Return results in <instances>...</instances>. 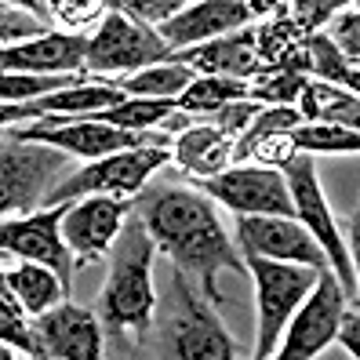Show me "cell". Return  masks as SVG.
<instances>
[{
    "label": "cell",
    "instance_id": "obj_18",
    "mask_svg": "<svg viewBox=\"0 0 360 360\" xmlns=\"http://www.w3.org/2000/svg\"><path fill=\"white\" fill-rule=\"evenodd\" d=\"M102 316L91 309L73 306V302H58L55 309L37 316V331L44 338L48 356L58 360H98L102 356Z\"/></svg>",
    "mask_w": 360,
    "mask_h": 360
},
{
    "label": "cell",
    "instance_id": "obj_34",
    "mask_svg": "<svg viewBox=\"0 0 360 360\" xmlns=\"http://www.w3.org/2000/svg\"><path fill=\"white\" fill-rule=\"evenodd\" d=\"M338 342L346 346L349 356L360 360V313H342V324H338Z\"/></svg>",
    "mask_w": 360,
    "mask_h": 360
},
{
    "label": "cell",
    "instance_id": "obj_31",
    "mask_svg": "<svg viewBox=\"0 0 360 360\" xmlns=\"http://www.w3.org/2000/svg\"><path fill=\"white\" fill-rule=\"evenodd\" d=\"M346 4L349 0H291V15H295V26H299L302 33H316Z\"/></svg>",
    "mask_w": 360,
    "mask_h": 360
},
{
    "label": "cell",
    "instance_id": "obj_22",
    "mask_svg": "<svg viewBox=\"0 0 360 360\" xmlns=\"http://www.w3.org/2000/svg\"><path fill=\"white\" fill-rule=\"evenodd\" d=\"M299 105H302L306 120H331V124H346V128L360 131V95L342 88V84H328V80L309 77Z\"/></svg>",
    "mask_w": 360,
    "mask_h": 360
},
{
    "label": "cell",
    "instance_id": "obj_17",
    "mask_svg": "<svg viewBox=\"0 0 360 360\" xmlns=\"http://www.w3.org/2000/svg\"><path fill=\"white\" fill-rule=\"evenodd\" d=\"M88 44L84 33H58L48 30L44 37L22 40V44H4L0 66L4 73H80L88 66Z\"/></svg>",
    "mask_w": 360,
    "mask_h": 360
},
{
    "label": "cell",
    "instance_id": "obj_16",
    "mask_svg": "<svg viewBox=\"0 0 360 360\" xmlns=\"http://www.w3.org/2000/svg\"><path fill=\"white\" fill-rule=\"evenodd\" d=\"M251 18H255V11H251L248 0H197V4H186L182 11H175L157 30L172 48H193L233 30H244Z\"/></svg>",
    "mask_w": 360,
    "mask_h": 360
},
{
    "label": "cell",
    "instance_id": "obj_10",
    "mask_svg": "<svg viewBox=\"0 0 360 360\" xmlns=\"http://www.w3.org/2000/svg\"><path fill=\"white\" fill-rule=\"evenodd\" d=\"M70 204L73 200L48 204L40 211H30V215H4V226H0L4 255L51 266L62 277V284H66V291H73V266H77V255L66 240V233H62V219H66Z\"/></svg>",
    "mask_w": 360,
    "mask_h": 360
},
{
    "label": "cell",
    "instance_id": "obj_14",
    "mask_svg": "<svg viewBox=\"0 0 360 360\" xmlns=\"http://www.w3.org/2000/svg\"><path fill=\"white\" fill-rule=\"evenodd\" d=\"M128 215H131V204L124 197L95 193V197L73 200L66 219H62V233H66V240L77 255V266H88L102 255H110Z\"/></svg>",
    "mask_w": 360,
    "mask_h": 360
},
{
    "label": "cell",
    "instance_id": "obj_11",
    "mask_svg": "<svg viewBox=\"0 0 360 360\" xmlns=\"http://www.w3.org/2000/svg\"><path fill=\"white\" fill-rule=\"evenodd\" d=\"M346 288L335 277V269L324 266L321 277H316V288L306 295V302L295 309L291 324L281 335L277 356L281 360H313L321 349H328L338 338V324H342L346 313Z\"/></svg>",
    "mask_w": 360,
    "mask_h": 360
},
{
    "label": "cell",
    "instance_id": "obj_9",
    "mask_svg": "<svg viewBox=\"0 0 360 360\" xmlns=\"http://www.w3.org/2000/svg\"><path fill=\"white\" fill-rule=\"evenodd\" d=\"M288 186H291V200H295V219H299L316 240L321 248L328 251V262L335 269V277L342 281L346 295L349 299H360V284H356V269H353V259H349V248L342 240V233H338L335 219H331V204L324 200V189L316 182V167H313V157L299 150L288 167Z\"/></svg>",
    "mask_w": 360,
    "mask_h": 360
},
{
    "label": "cell",
    "instance_id": "obj_33",
    "mask_svg": "<svg viewBox=\"0 0 360 360\" xmlns=\"http://www.w3.org/2000/svg\"><path fill=\"white\" fill-rule=\"evenodd\" d=\"M120 8L131 11L135 18H142V22L160 26V22H167L175 11L186 8V0H120Z\"/></svg>",
    "mask_w": 360,
    "mask_h": 360
},
{
    "label": "cell",
    "instance_id": "obj_27",
    "mask_svg": "<svg viewBox=\"0 0 360 360\" xmlns=\"http://www.w3.org/2000/svg\"><path fill=\"white\" fill-rule=\"evenodd\" d=\"M302 153H360V131L331 120H306L291 131Z\"/></svg>",
    "mask_w": 360,
    "mask_h": 360
},
{
    "label": "cell",
    "instance_id": "obj_12",
    "mask_svg": "<svg viewBox=\"0 0 360 360\" xmlns=\"http://www.w3.org/2000/svg\"><path fill=\"white\" fill-rule=\"evenodd\" d=\"M18 139H37V142H51L70 150L73 157L84 160H98V157H110L120 150H131V146H172L164 131H131V128H117L110 120H70V117H44V120H33L26 128H11Z\"/></svg>",
    "mask_w": 360,
    "mask_h": 360
},
{
    "label": "cell",
    "instance_id": "obj_3",
    "mask_svg": "<svg viewBox=\"0 0 360 360\" xmlns=\"http://www.w3.org/2000/svg\"><path fill=\"white\" fill-rule=\"evenodd\" d=\"M70 175V150L4 131V146H0V207H4V215L40 211V204H48V197L55 193V186Z\"/></svg>",
    "mask_w": 360,
    "mask_h": 360
},
{
    "label": "cell",
    "instance_id": "obj_19",
    "mask_svg": "<svg viewBox=\"0 0 360 360\" xmlns=\"http://www.w3.org/2000/svg\"><path fill=\"white\" fill-rule=\"evenodd\" d=\"M172 58L189 62L197 73H215V77H240V80H255L262 66V51H259V30H233L226 37L204 40V44L182 48V55L172 51Z\"/></svg>",
    "mask_w": 360,
    "mask_h": 360
},
{
    "label": "cell",
    "instance_id": "obj_1",
    "mask_svg": "<svg viewBox=\"0 0 360 360\" xmlns=\"http://www.w3.org/2000/svg\"><path fill=\"white\" fill-rule=\"evenodd\" d=\"M142 222L150 229V237L164 251L172 266L189 273L200 291L211 302H219L215 273L233 269L237 277L248 273V262L237 255L222 219L215 215V204L200 189H179L164 186L142 197Z\"/></svg>",
    "mask_w": 360,
    "mask_h": 360
},
{
    "label": "cell",
    "instance_id": "obj_15",
    "mask_svg": "<svg viewBox=\"0 0 360 360\" xmlns=\"http://www.w3.org/2000/svg\"><path fill=\"white\" fill-rule=\"evenodd\" d=\"M124 98H128V91L120 84L80 80V84H70V88L51 91V95H40L33 102H4L0 120L15 124V120H44V117H95Z\"/></svg>",
    "mask_w": 360,
    "mask_h": 360
},
{
    "label": "cell",
    "instance_id": "obj_6",
    "mask_svg": "<svg viewBox=\"0 0 360 360\" xmlns=\"http://www.w3.org/2000/svg\"><path fill=\"white\" fill-rule=\"evenodd\" d=\"M172 44L164 40V33L150 22L135 18L131 11H110L102 15L98 30L91 33L88 44V73L95 77H113V73H139L153 62L172 58Z\"/></svg>",
    "mask_w": 360,
    "mask_h": 360
},
{
    "label": "cell",
    "instance_id": "obj_20",
    "mask_svg": "<svg viewBox=\"0 0 360 360\" xmlns=\"http://www.w3.org/2000/svg\"><path fill=\"white\" fill-rule=\"evenodd\" d=\"M172 160L193 179L222 175L226 167L237 164V135L226 131L222 124H189L172 142Z\"/></svg>",
    "mask_w": 360,
    "mask_h": 360
},
{
    "label": "cell",
    "instance_id": "obj_28",
    "mask_svg": "<svg viewBox=\"0 0 360 360\" xmlns=\"http://www.w3.org/2000/svg\"><path fill=\"white\" fill-rule=\"evenodd\" d=\"M306 73L299 70H288V66H273V70H262L251 84V98L262 102V105H295L302 98V88H306Z\"/></svg>",
    "mask_w": 360,
    "mask_h": 360
},
{
    "label": "cell",
    "instance_id": "obj_37",
    "mask_svg": "<svg viewBox=\"0 0 360 360\" xmlns=\"http://www.w3.org/2000/svg\"><path fill=\"white\" fill-rule=\"evenodd\" d=\"M342 88H349V91H356V95H360V70H349V73H346Z\"/></svg>",
    "mask_w": 360,
    "mask_h": 360
},
{
    "label": "cell",
    "instance_id": "obj_23",
    "mask_svg": "<svg viewBox=\"0 0 360 360\" xmlns=\"http://www.w3.org/2000/svg\"><path fill=\"white\" fill-rule=\"evenodd\" d=\"M197 77L200 73L189 62L164 58V62H153V66H146L139 73H128L120 80V88L128 95H139V98H179Z\"/></svg>",
    "mask_w": 360,
    "mask_h": 360
},
{
    "label": "cell",
    "instance_id": "obj_13",
    "mask_svg": "<svg viewBox=\"0 0 360 360\" xmlns=\"http://www.w3.org/2000/svg\"><path fill=\"white\" fill-rule=\"evenodd\" d=\"M237 244L244 255H266L302 266H331L321 240L295 215H237Z\"/></svg>",
    "mask_w": 360,
    "mask_h": 360
},
{
    "label": "cell",
    "instance_id": "obj_30",
    "mask_svg": "<svg viewBox=\"0 0 360 360\" xmlns=\"http://www.w3.org/2000/svg\"><path fill=\"white\" fill-rule=\"evenodd\" d=\"M51 30V22H44L37 11L18 8V4H4V15H0V37L4 44H22V40L44 37Z\"/></svg>",
    "mask_w": 360,
    "mask_h": 360
},
{
    "label": "cell",
    "instance_id": "obj_25",
    "mask_svg": "<svg viewBox=\"0 0 360 360\" xmlns=\"http://www.w3.org/2000/svg\"><path fill=\"white\" fill-rule=\"evenodd\" d=\"M22 309H26V306L18 302V295L4 284V291H0V338H4V346L22 349V353L33 356V360H48L44 338H40L37 324L22 316Z\"/></svg>",
    "mask_w": 360,
    "mask_h": 360
},
{
    "label": "cell",
    "instance_id": "obj_21",
    "mask_svg": "<svg viewBox=\"0 0 360 360\" xmlns=\"http://www.w3.org/2000/svg\"><path fill=\"white\" fill-rule=\"evenodd\" d=\"M4 284L18 295V302L26 306L30 316H40V313L55 309L62 299H70V291H66L58 273L44 262H30V259H22L18 266H8Z\"/></svg>",
    "mask_w": 360,
    "mask_h": 360
},
{
    "label": "cell",
    "instance_id": "obj_36",
    "mask_svg": "<svg viewBox=\"0 0 360 360\" xmlns=\"http://www.w3.org/2000/svg\"><path fill=\"white\" fill-rule=\"evenodd\" d=\"M4 4H18V8H30V11H37L40 18H44V22H51V4L48 0H4Z\"/></svg>",
    "mask_w": 360,
    "mask_h": 360
},
{
    "label": "cell",
    "instance_id": "obj_24",
    "mask_svg": "<svg viewBox=\"0 0 360 360\" xmlns=\"http://www.w3.org/2000/svg\"><path fill=\"white\" fill-rule=\"evenodd\" d=\"M251 98V84L240 77H215V73H200L189 88L179 95V113L189 117H204V113H219L222 105Z\"/></svg>",
    "mask_w": 360,
    "mask_h": 360
},
{
    "label": "cell",
    "instance_id": "obj_38",
    "mask_svg": "<svg viewBox=\"0 0 360 360\" xmlns=\"http://www.w3.org/2000/svg\"><path fill=\"white\" fill-rule=\"evenodd\" d=\"M356 4H360V0H356Z\"/></svg>",
    "mask_w": 360,
    "mask_h": 360
},
{
    "label": "cell",
    "instance_id": "obj_8",
    "mask_svg": "<svg viewBox=\"0 0 360 360\" xmlns=\"http://www.w3.org/2000/svg\"><path fill=\"white\" fill-rule=\"evenodd\" d=\"M200 193H207L215 204L229 207L233 215H295L291 186L281 167L266 164H233L222 175L193 179Z\"/></svg>",
    "mask_w": 360,
    "mask_h": 360
},
{
    "label": "cell",
    "instance_id": "obj_2",
    "mask_svg": "<svg viewBox=\"0 0 360 360\" xmlns=\"http://www.w3.org/2000/svg\"><path fill=\"white\" fill-rule=\"evenodd\" d=\"M153 251L157 240L150 237L142 215H128L117 244L110 248V277H105L98 316L102 328L124 346V335H135L139 342L153 328L157 288H153Z\"/></svg>",
    "mask_w": 360,
    "mask_h": 360
},
{
    "label": "cell",
    "instance_id": "obj_35",
    "mask_svg": "<svg viewBox=\"0 0 360 360\" xmlns=\"http://www.w3.org/2000/svg\"><path fill=\"white\" fill-rule=\"evenodd\" d=\"M349 259H353L356 284H360V207L353 211V219H349Z\"/></svg>",
    "mask_w": 360,
    "mask_h": 360
},
{
    "label": "cell",
    "instance_id": "obj_29",
    "mask_svg": "<svg viewBox=\"0 0 360 360\" xmlns=\"http://www.w3.org/2000/svg\"><path fill=\"white\" fill-rule=\"evenodd\" d=\"M80 73H4L0 80V95L4 102H33L40 95H51L58 88H70V84H80Z\"/></svg>",
    "mask_w": 360,
    "mask_h": 360
},
{
    "label": "cell",
    "instance_id": "obj_5",
    "mask_svg": "<svg viewBox=\"0 0 360 360\" xmlns=\"http://www.w3.org/2000/svg\"><path fill=\"white\" fill-rule=\"evenodd\" d=\"M248 273L255 277V302H259V338H255V356L266 360L277 353V342L284 328L291 324L295 309L306 302V295L316 288L321 266H302V262H281L266 255H244Z\"/></svg>",
    "mask_w": 360,
    "mask_h": 360
},
{
    "label": "cell",
    "instance_id": "obj_32",
    "mask_svg": "<svg viewBox=\"0 0 360 360\" xmlns=\"http://www.w3.org/2000/svg\"><path fill=\"white\" fill-rule=\"evenodd\" d=\"M331 40L349 62H360V11H342L331 26Z\"/></svg>",
    "mask_w": 360,
    "mask_h": 360
},
{
    "label": "cell",
    "instance_id": "obj_4",
    "mask_svg": "<svg viewBox=\"0 0 360 360\" xmlns=\"http://www.w3.org/2000/svg\"><path fill=\"white\" fill-rule=\"evenodd\" d=\"M211 299L200 291V284L172 266V295H167V313H164V331L160 342L167 356H186V360H229L240 356L244 349L226 335L219 316L207 306Z\"/></svg>",
    "mask_w": 360,
    "mask_h": 360
},
{
    "label": "cell",
    "instance_id": "obj_7",
    "mask_svg": "<svg viewBox=\"0 0 360 360\" xmlns=\"http://www.w3.org/2000/svg\"><path fill=\"white\" fill-rule=\"evenodd\" d=\"M167 160H172V146H160V142L131 146V150L98 157L88 167L73 172L70 179H62L55 186V193L48 197V204H66V200L95 197V193H110V197H128L131 200Z\"/></svg>",
    "mask_w": 360,
    "mask_h": 360
},
{
    "label": "cell",
    "instance_id": "obj_26",
    "mask_svg": "<svg viewBox=\"0 0 360 360\" xmlns=\"http://www.w3.org/2000/svg\"><path fill=\"white\" fill-rule=\"evenodd\" d=\"M179 113V98H139L128 95L124 102L110 105V110L95 113L98 120H110L117 128H131V131H150L157 124H164L167 117Z\"/></svg>",
    "mask_w": 360,
    "mask_h": 360
}]
</instances>
